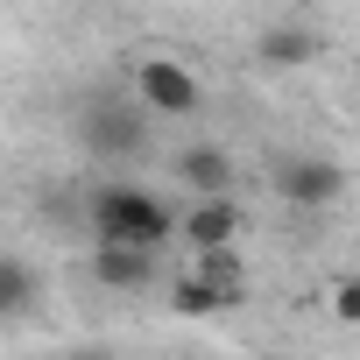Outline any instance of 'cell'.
<instances>
[{"label":"cell","mask_w":360,"mask_h":360,"mask_svg":"<svg viewBox=\"0 0 360 360\" xmlns=\"http://www.w3.org/2000/svg\"><path fill=\"white\" fill-rule=\"evenodd\" d=\"M255 57H262L269 71H290V64H311V57H318V36H311L304 22H269V29L255 36Z\"/></svg>","instance_id":"8992f818"},{"label":"cell","mask_w":360,"mask_h":360,"mask_svg":"<svg viewBox=\"0 0 360 360\" xmlns=\"http://www.w3.org/2000/svg\"><path fill=\"white\" fill-rule=\"evenodd\" d=\"M184 233L198 240V255H226L233 233H240V205H233V198H205V205H191Z\"/></svg>","instance_id":"52a82bcc"},{"label":"cell","mask_w":360,"mask_h":360,"mask_svg":"<svg viewBox=\"0 0 360 360\" xmlns=\"http://www.w3.org/2000/svg\"><path fill=\"white\" fill-rule=\"evenodd\" d=\"M99 283H113V290H141L148 276H155V255H141V248H99Z\"/></svg>","instance_id":"ba28073f"},{"label":"cell","mask_w":360,"mask_h":360,"mask_svg":"<svg viewBox=\"0 0 360 360\" xmlns=\"http://www.w3.org/2000/svg\"><path fill=\"white\" fill-rule=\"evenodd\" d=\"M71 360H113V346H78Z\"/></svg>","instance_id":"4fadbf2b"},{"label":"cell","mask_w":360,"mask_h":360,"mask_svg":"<svg viewBox=\"0 0 360 360\" xmlns=\"http://www.w3.org/2000/svg\"><path fill=\"white\" fill-rule=\"evenodd\" d=\"M176 311H184V318H205V311H226V297L191 276V283H176Z\"/></svg>","instance_id":"8fae6325"},{"label":"cell","mask_w":360,"mask_h":360,"mask_svg":"<svg viewBox=\"0 0 360 360\" xmlns=\"http://www.w3.org/2000/svg\"><path fill=\"white\" fill-rule=\"evenodd\" d=\"M339 318H360V276H353V283H339Z\"/></svg>","instance_id":"7c38bea8"},{"label":"cell","mask_w":360,"mask_h":360,"mask_svg":"<svg viewBox=\"0 0 360 360\" xmlns=\"http://www.w3.org/2000/svg\"><path fill=\"white\" fill-rule=\"evenodd\" d=\"M92 233H99V248H141V255H155L162 233H169V212L148 191H134V184H106L92 198Z\"/></svg>","instance_id":"6da1fadb"},{"label":"cell","mask_w":360,"mask_h":360,"mask_svg":"<svg viewBox=\"0 0 360 360\" xmlns=\"http://www.w3.org/2000/svg\"><path fill=\"white\" fill-rule=\"evenodd\" d=\"M29 297H36V269H29V262H0V311L22 318Z\"/></svg>","instance_id":"30bf717a"},{"label":"cell","mask_w":360,"mask_h":360,"mask_svg":"<svg viewBox=\"0 0 360 360\" xmlns=\"http://www.w3.org/2000/svg\"><path fill=\"white\" fill-rule=\"evenodd\" d=\"M134 85H141V106H148V113H198V85H191V71L169 64V57H148V64L134 71Z\"/></svg>","instance_id":"277c9868"},{"label":"cell","mask_w":360,"mask_h":360,"mask_svg":"<svg viewBox=\"0 0 360 360\" xmlns=\"http://www.w3.org/2000/svg\"><path fill=\"white\" fill-rule=\"evenodd\" d=\"M78 134H85V148L92 155H134L141 141H148V127H141V113H127V106H85V120H78Z\"/></svg>","instance_id":"3957f363"},{"label":"cell","mask_w":360,"mask_h":360,"mask_svg":"<svg viewBox=\"0 0 360 360\" xmlns=\"http://www.w3.org/2000/svg\"><path fill=\"white\" fill-rule=\"evenodd\" d=\"M176 176L198 191V205L205 198H226L233 191V155L226 148H184V155H176Z\"/></svg>","instance_id":"5b68a950"},{"label":"cell","mask_w":360,"mask_h":360,"mask_svg":"<svg viewBox=\"0 0 360 360\" xmlns=\"http://www.w3.org/2000/svg\"><path fill=\"white\" fill-rule=\"evenodd\" d=\"M198 283H205V290H219L226 304H240V297H248V283H240V262H233V248H226V255H198Z\"/></svg>","instance_id":"9c48e42d"},{"label":"cell","mask_w":360,"mask_h":360,"mask_svg":"<svg viewBox=\"0 0 360 360\" xmlns=\"http://www.w3.org/2000/svg\"><path fill=\"white\" fill-rule=\"evenodd\" d=\"M276 191L290 205H332L346 191V169L325 162V155H290V162H276Z\"/></svg>","instance_id":"7a4b0ae2"}]
</instances>
